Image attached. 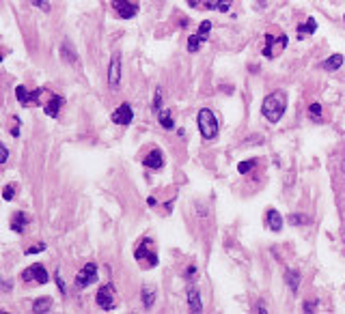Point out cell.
Returning <instances> with one entry per match:
<instances>
[{"label":"cell","instance_id":"obj_1","mask_svg":"<svg viewBox=\"0 0 345 314\" xmlns=\"http://www.w3.org/2000/svg\"><path fill=\"white\" fill-rule=\"evenodd\" d=\"M287 110V95L283 91H276V93H270L266 99H263V106H261V114L266 116L270 123H278L283 118Z\"/></svg>","mask_w":345,"mask_h":314},{"label":"cell","instance_id":"obj_2","mask_svg":"<svg viewBox=\"0 0 345 314\" xmlns=\"http://www.w3.org/2000/svg\"><path fill=\"white\" fill-rule=\"evenodd\" d=\"M134 259L138 261L145 269H154L156 265H158V252H156V245H154V241H151L149 237H145L138 245H136Z\"/></svg>","mask_w":345,"mask_h":314},{"label":"cell","instance_id":"obj_3","mask_svg":"<svg viewBox=\"0 0 345 314\" xmlns=\"http://www.w3.org/2000/svg\"><path fill=\"white\" fill-rule=\"evenodd\" d=\"M199 132L205 140L216 138V134H218V120H216V114L212 110L203 108L199 112Z\"/></svg>","mask_w":345,"mask_h":314},{"label":"cell","instance_id":"obj_4","mask_svg":"<svg viewBox=\"0 0 345 314\" xmlns=\"http://www.w3.org/2000/svg\"><path fill=\"white\" fill-rule=\"evenodd\" d=\"M95 301H97V305L102 310H115L117 305V291L112 284H104L100 286L97 295H95Z\"/></svg>","mask_w":345,"mask_h":314},{"label":"cell","instance_id":"obj_5","mask_svg":"<svg viewBox=\"0 0 345 314\" xmlns=\"http://www.w3.org/2000/svg\"><path fill=\"white\" fill-rule=\"evenodd\" d=\"M266 43L268 45L263 47V56H266V58H274L276 54H280V52L285 50V45L289 43V39H287L285 35H280L278 41H276V39L272 37V35H266Z\"/></svg>","mask_w":345,"mask_h":314},{"label":"cell","instance_id":"obj_6","mask_svg":"<svg viewBox=\"0 0 345 314\" xmlns=\"http://www.w3.org/2000/svg\"><path fill=\"white\" fill-rule=\"evenodd\" d=\"M95 280H97V267H95L93 263H89V265H84V267L78 271V276H76V286H78V288H86V286H91Z\"/></svg>","mask_w":345,"mask_h":314},{"label":"cell","instance_id":"obj_7","mask_svg":"<svg viewBox=\"0 0 345 314\" xmlns=\"http://www.w3.org/2000/svg\"><path fill=\"white\" fill-rule=\"evenodd\" d=\"M22 280H24V282L37 280L39 284H47V280H50V276H47V271H45L43 265H33V267H28L26 271L22 273Z\"/></svg>","mask_w":345,"mask_h":314},{"label":"cell","instance_id":"obj_8","mask_svg":"<svg viewBox=\"0 0 345 314\" xmlns=\"http://www.w3.org/2000/svg\"><path fill=\"white\" fill-rule=\"evenodd\" d=\"M132 120H134V110L130 103H121V106L112 112V123H117V125H130Z\"/></svg>","mask_w":345,"mask_h":314},{"label":"cell","instance_id":"obj_9","mask_svg":"<svg viewBox=\"0 0 345 314\" xmlns=\"http://www.w3.org/2000/svg\"><path fill=\"white\" fill-rule=\"evenodd\" d=\"M112 9H115L123 20H132L138 13V7L132 5L130 0H112Z\"/></svg>","mask_w":345,"mask_h":314},{"label":"cell","instance_id":"obj_10","mask_svg":"<svg viewBox=\"0 0 345 314\" xmlns=\"http://www.w3.org/2000/svg\"><path fill=\"white\" fill-rule=\"evenodd\" d=\"M119 82H121V56L115 54L110 60V67H108V84L112 88H117Z\"/></svg>","mask_w":345,"mask_h":314},{"label":"cell","instance_id":"obj_11","mask_svg":"<svg viewBox=\"0 0 345 314\" xmlns=\"http://www.w3.org/2000/svg\"><path fill=\"white\" fill-rule=\"evenodd\" d=\"M63 103H65V99L61 97V95H50V99H47L45 103H43V110H45V114L47 116H59V112H61V108H63Z\"/></svg>","mask_w":345,"mask_h":314},{"label":"cell","instance_id":"obj_12","mask_svg":"<svg viewBox=\"0 0 345 314\" xmlns=\"http://www.w3.org/2000/svg\"><path fill=\"white\" fill-rule=\"evenodd\" d=\"M142 166H147L149 170H160V168L164 166V157H162V153H160L158 149H154L151 153H147L145 159H142Z\"/></svg>","mask_w":345,"mask_h":314},{"label":"cell","instance_id":"obj_13","mask_svg":"<svg viewBox=\"0 0 345 314\" xmlns=\"http://www.w3.org/2000/svg\"><path fill=\"white\" fill-rule=\"evenodd\" d=\"M266 222H268V228L278 232L280 228H283V217H280V213L276 211V209H270V211L266 213Z\"/></svg>","mask_w":345,"mask_h":314},{"label":"cell","instance_id":"obj_14","mask_svg":"<svg viewBox=\"0 0 345 314\" xmlns=\"http://www.w3.org/2000/svg\"><path fill=\"white\" fill-rule=\"evenodd\" d=\"M188 308L192 312H201V310H203V303H201V295H199L196 286L188 288Z\"/></svg>","mask_w":345,"mask_h":314},{"label":"cell","instance_id":"obj_15","mask_svg":"<svg viewBox=\"0 0 345 314\" xmlns=\"http://www.w3.org/2000/svg\"><path fill=\"white\" fill-rule=\"evenodd\" d=\"M26 224H28V217H26V213H22V211L13 213L11 228H13L15 232H18V235H22V232H24V228H26Z\"/></svg>","mask_w":345,"mask_h":314},{"label":"cell","instance_id":"obj_16","mask_svg":"<svg viewBox=\"0 0 345 314\" xmlns=\"http://www.w3.org/2000/svg\"><path fill=\"white\" fill-rule=\"evenodd\" d=\"M341 65H343V56L341 54H332L330 58L324 60V69L326 71H336V69H341Z\"/></svg>","mask_w":345,"mask_h":314},{"label":"cell","instance_id":"obj_17","mask_svg":"<svg viewBox=\"0 0 345 314\" xmlns=\"http://www.w3.org/2000/svg\"><path fill=\"white\" fill-rule=\"evenodd\" d=\"M285 280H287V284H289L291 291H293V293H298V286H300V273H298V271H293V269H287Z\"/></svg>","mask_w":345,"mask_h":314},{"label":"cell","instance_id":"obj_18","mask_svg":"<svg viewBox=\"0 0 345 314\" xmlns=\"http://www.w3.org/2000/svg\"><path fill=\"white\" fill-rule=\"evenodd\" d=\"M315 30H317V22L311 18V20H307V22H304L302 26H298V37H304V35H313V33H315Z\"/></svg>","mask_w":345,"mask_h":314},{"label":"cell","instance_id":"obj_19","mask_svg":"<svg viewBox=\"0 0 345 314\" xmlns=\"http://www.w3.org/2000/svg\"><path fill=\"white\" fill-rule=\"evenodd\" d=\"M50 308H52L50 297H39V299H35V303H33V312H47Z\"/></svg>","mask_w":345,"mask_h":314},{"label":"cell","instance_id":"obj_20","mask_svg":"<svg viewBox=\"0 0 345 314\" xmlns=\"http://www.w3.org/2000/svg\"><path fill=\"white\" fill-rule=\"evenodd\" d=\"M158 118H160V125H162L164 130H173V127H175L173 114H171V112H168V110H162V112H160V114H158Z\"/></svg>","mask_w":345,"mask_h":314},{"label":"cell","instance_id":"obj_21","mask_svg":"<svg viewBox=\"0 0 345 314\" xmlns=\"http://www.w3.org/2000/svg\"><path fill=\"white\" fill-rule=\"evenodd\" d=\"M154 301H156V291L151 286H142V303H145V308L149 310Z\"/></svg>","mask_w":345,"mask_h":314},{"label":"cell","instance_id":"obj_22","mask_svg":"<svg viewBox=\"0 0 345 314\" xmlns=\"http://www.w3.org/2000/svg\"><path fill=\"white\" fill-rule=\"evenodd\" d=\"M15 97H18V101L22 103V106H30V93L26 91V86H18L15 88Z\"/></svg>","mask_w":345,"mask_h":314},{"label":"cell","instance_id":"obj_23","mask_svg":"<svg viewBox=\"0 0 345 314\" xmlns=\"http://www.w3.org/2000/svg\"><path fill=\"white\" fill-rule=\"evenodd\" d=\"M203 41H205V39L201 37L199 33H196V35H192V37L188 39V52H199V50H201V45H203Z\"/></svg>","mask_w":345,"mask_h":314},{"label":"cell","instance_id":"obj_24","mask_svg":"<svg viewBox=\"0 0 345 314\" xmlns=\"http://www.w3.org/2000/svg\"><path fill=\"white\" fill-rule=\"evenodd\" d=\"M309 222H311V217L302 215V213H295V215L289 217V224H291V226H307Z\"/></svg>","mask_w":345,"mask_h":314},{"label":"cell","instance_id":"obj_25","mask_svg":"<svg viewBox=\"0 0 345 314\" xmlns=\"http://www.w3.org/2000/svg\"><path fill=\"white\" fill-rule=\"evenodd\" d=\"M210 33H212V22L203 20V22H201V26H199V35L203 39H207V37H210Z\"/></svg>","mask_w":345,"mask_h":314},{"label":"cell","instance_id":"obj_26","mask_svg":"<svg viewBox=\"0 0 345 314\" xmlns=\"http://www.w3.org/2000/svg\"><path fill=\"white\" fill-rule=\"evenodd\" d=\"M231 5H233V0H216V3H214V9L220 11V13H224V11L231 9Z\"/></svg>","mask_w":345,"mask_h":314},{"label":"cell","instance_id":"obj_27","mask_svg":"<svg viewBox=\"0 0 345 314\" xmlns=\"http://www.w3.org/2000/svg\"><path fill=\"white\" fill-rule=\"evenodd\" d=\"M253 166H255V159H246V162H239L237 170L242 172V174H246V172H251V170H253Z\"/></svg>","mask_w":345,"mask_h":314},{"label":"cell","instance_id":"obj_28","mask_svg":"<svg viewBox=\"0 0 345 314\" xmlns=\"http://www.w3.org/2000/svg\"><path fill=\"white\" fill-rule=\"evenodd\" d=\"M30 3H33L37 9H41V11H50V0H30Z\"/></svg>","mask_w":345,"mask_h":314},{"label":"cell","instance_id":"obj_29","mask_svg":"<svg viewBox=\"0 0 345 314\" xmlns=\"http://www.w3.org/2000/svg\"><path fill=\"white\" fill-rule=\"evenodd\" d=\"M13 196H15V185H7V187L3 190V198L5 200H13Z\"/></svg>","mask_w":345,"mask_h":314},{"label":"cell","instance_id":"obj_30","mask_svg":"<svg viewBox=\"0 0 345 314\" xmlns=\"http://www.w3.org/2000/svg\"><path fill=\"white\" fill-rule=\"evenodd\" d=\"M309 114H311L313 118H319V114H322V106H319V103H311Z\"/></svg>","mask_w":345,"mask_h":314},{"label":"cell","instance_id":"obj_31","mask_svg":"<svg viewBox=\"0 0 345 314\" xmlns=\"http://www.w3.org/2000/svg\"><path fill=\"white\" fill-rule=\"evenodd\" d=\"M160 106H162V93H156V99H154V114H160V112H162V110H160Z\"/></svg>","mask_w":345,"mask_h":314},{"label":"cell","instance_id":"obj_32","mask_svg":"<svg viewBox=\"0 0 345 314\" xmlns=\"http://www.w3.org/2000/svg\"><path fill=\"white\" fill-rule=\"evenodd\" d=\"M43 249H45V243H39V245L28 247V249H26V254H39V252H43Z\"/></svg>","mask_w":345,"mask_h":314},{"label":"cell","instance_id":"obj_33","mask_svg":"<svg viewBox=\"0 0 345 314\" xmlns=\"http://www.w3.org/2000/svg\"><path fill=\"white\" fill-rule=\"evenodd\" d=\"M54 278H56V284H59V291H61L63 295H65V293H67V288H65V284H63V280H61V276H59V273H56V276H54Z\"/></svg>","mask_w":345,"mask_h":314},{"label":"cell","instance_id":"obj_34","mask_svg":"<svg viewBox=\"0 0 345 314\" xmlns=\"http://www.w3.org/2000/svg\"><path fill=\"white\" fill-rule=\"evenodd\" d=\"M7 159H9V149L3 147V164H7Z\"/></svg>","mask_w":345,"mask_h":314},{"label":"cell","instance_id":"obj_35","mask_svg":"<svg viewBox=\"0 0 345 314\" xmlns=\"http://www.w3.org/2000/svg\"><path fill=\"white\" fill-rule=\"evenodd\" d=\"M343 170H345V162H343Z\"/></svg>","mask_w":345,"mask_h":314}]
</instances>
